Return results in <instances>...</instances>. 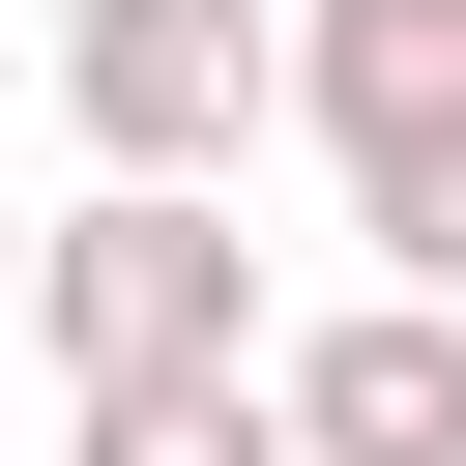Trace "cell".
Wrapping results in <instances>:
<instances>
[{
	"mask_svg": "<svg viewBox=\"0 0 466 466\" xmlns=\"http://www.w3.org/2000/svg\"><path fill=\"white\" fill-rule=\"evenodd\" d=\"M0 320H29V233H0Z\"/></svg>",
	"mask_w": 466,
	"mask_h": 466,
	"instance_id": "6",
	"label": "cell"
},
{
	"mask_svg": "<svg viewBox=\"0 0 466 466\" xmlns=\"http://www.w3.org/2000/svg\"><path fill=\"white\" fill-rule=\"evenodd\" d=\"M58 466H291V408H262V379H87Z\"/></svg>",
	"mask_w": 466,
	"mask_h": 466,
	"instance_id": "5",
	"label": "cell"
},
{
	"mask_svg": "<svg viewBox=\"0 0 466 466\" xmlns=\"http://www.w3.org/2000/svg\"><path fill=\"white\" fill-rule=\"evenodd\" d=\"M262 408H291V466H466V320H437V291L291 320V350H262Z\"/></svg>",
	"mask_w": 466,
	"mask_h": 466,
	"instance_id": "4",
	"label": "cell"
},
{
	"mask_svg": "<svg viewBox=\"0 0 466 466\" xmlns=\"http://www.w3.org/2000/svg\"><path fill=\"white\" fill-rule=\"evenodd\" d=\"M291 116L350 146V233L466 320V0H320L291 29Z\"/></svg>",
	"mask_w": 466,
	"mask_h": 466,
	"instance_id": "2",
	"label": "cell"
},
{
	"mask_svg": "<svg viewBox=\"0 0 466 466\" xmlns=\"http://www.w3.org/2000/svg\"><path fill=\"white\" fill-rule=\"evenodd\" d=\"M58 116H87V175L233 204V146L291 116V58H262V0H58Z\"/></svg>",
	"mask_w": 466,
	"mask_h": 466,
	"instance_id": "3",
	"label": "cell"
},
{
	"mask_svg": "<svg viewBox=\"0 0 466 466\" xmlns=\"http://www.w3.org/2000/svg\"><path fill=\"white\" fill-rule=\"evenodd\" d=\"M29 350H58V408L87 379H262V233L175 204V175H87L29 233Z\"/></svg>",
	"mask_w": 466,
	"mask_h": 466,
	"instance_id": "1",
	"label": "cell"
}]
</instances>
